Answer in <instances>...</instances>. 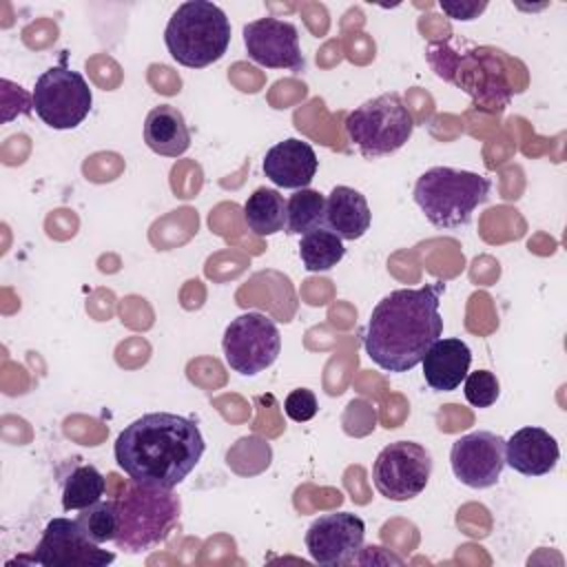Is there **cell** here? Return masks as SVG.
<instances>
[{
	"mask_svg": "<svg viewBox=\"0 0 567 567\" xmlns=\"http://www.w3.org/2000/svg\"><path fill=\"white\" fill-rule=\"evenodd\" d=\"M206 450L199 425L182 414L148 412L115 439L117 467L140 485L173 489L202 461Z\"/></svg>",
	"mask_w": 567,
	"mask_h": 567,
	"instance_id": "cell-1",
	"label": "cell"
},
{
	"mask_svg": "<svg viewBox=\"0 0 567 567\" xmlns=\"http://www.w3.org/2000/svg\"><path fill=\"white\" fill-rule=\"evenodd\" d=\"M443 281L421 288H396L374 308L363 330L365 354L385 372H408L421 363L430 346L443 334L439 312Z\"/></svg>",
	"mask_w": 567,
	"mask_h": 567,
	"instance_id": "cell-2",
	"label": "cell"
},
{
	"mask_svg": "<svg viewBox=\"0 0 567 567\" xmlns=\"http://www.w3.org/2000/svg\"><path fill=\"white\" fill-rule=\"evenodd\" d=\"M171 58L188 69H204L221 60L230 44V20L208 0L182 2L164 29Z\"/></svg>",
	"mask_w": 567,
	"mask_h": 567,
	"instance_id": "cell-3",
	"label": "cell"
},
{
	"mask_svg": "<svg viewBox=\"0 0 567 567\" xmlns=\"http://www.w3.org/2000/svg\"><path fill=\"white\" fill-rule=\"evenodd\" d=\"M117 505L115 547L126 554H142L157 547L179 520L182 501L173 489L140 485L131 481Z\"/></svg>",
	"mask_w": 567,
	"mask_h": 567,
	"instance_id": "cell-4",
	"label": "cell"
},
{
	"mask_svg": "<svg viewBox=\"0 0 567 567\" xmlns=\"http://www.w3.org/2000/svg\"><path fill=\"white\" fill-rule=\"evenodd\" d=\"M492 182L474 171L432 166L414 184L412 197L436 228H461L472 221L478 204L487 202Z\"/></svg>",
	"mask_w": 567,
	"mask_h": 567,
	"instance_id": "cell-5",
	"label": "cell"
},
{
	"mask_svg": "<svg viewBox=\"0 0 567 567\" xmlns=\"http://www.w3.org/2000/svg\"><path fill=\"white\" fill-rule=\"evenodd\" d=\"M343 126L359 153L368 159H377L408 144L414 120L399 93H381L350 111Z\"/></svg>",
	"mask_w": 567,
	"mask_h": 567,
	"instance_id": "cell-6",
	"label": "cell"
},
{
	"mask_svg": "<svg viewBox=\"0 0 567 567\" xmlns=\"http://www.w3.org/2000/svg\"><path fill=\"white\" fill-rule=\"evenodd\" d=\"M93 104V93L82 73L60 64L47 69L33 86L31 106L35 115L55 131L75 128L84 122Z\"/></svg>",
	"mask_w": 567,
	"mask_h": 567,
	"instance_id": "cell-7",
	"label": "cell"
},
{
	"mask_svg": "<svg viewBox=\"0 0 567 567\" xmlns=\"http://www.w3.org/2000/svg\"><path fill=\"white\" fill-rule=\"evenodd\" d=\"M221 350L230 370L255 377L277 361L281 334L277 323L264 312H244L226 326Z\"/></svg>",
	"mask_w": 567,
	"mask_h": 567,
	"instance_id": "cell-8",
	"label": "cell"
},
{
	"mask_svg": "<svg viewBox=\"0 0 567 567\" xmlns=\"http://www.w3.org/2000/svg\"><path fill=\"white\" fill-rule=\"evenodd\" d=\"M432 474L430 452L414 441H394L385 445L372 463V481L388 501H410L419 496Z\"/></svg>",
	"mask_w": 567,
	"mask_h": 567,
	"instance_id": "cell-9",
	"label": "cell"
},
{
	"mask_svg": "<svg viewBox=\"0 0 567 567\" xmlns=\"http://www.w3.org/2000/svg\"><path fill=\"white\" fill-rule=\"evenodd\" d=\"M115 560L113 551L93 543L78 520L51 518L29 556V563L42 567H104Z\"/></svg>",
	"mask_w": 567,
	"mask_h": 567,
	"instance_id": "cell-10",
	"label": "cell"
},
{
	"mask_svg": "<svg viewBox=\"0 0 567 567\" xmlns=\"http://www.w3.org/2000/svg\"><path fill=\"white\" fill-rule=\"evenodd\" d=\"M427 60L436 69L439 78L454 82L465 93H470L476 102L507 104L509 89H507L501 64H496L483 73H476L487 64L489 55H478V51H470V53L461 55L447 47H441V51L430 49Z\"/></svg>",
	"mask_w": 567,
	"mask_h": 567,
	"instance_id": "cell-11",
	"label": "cell"
},
{
	"mask_svg": "<svg viewBox=\"0 0 567 567\" xmlns=\"http://www.w3.org/2000/svg\"><path fill=\"white\" fill-rule=\"evenodd\" d=\"M365 540V523L352 512L323 514L306 532L310 558L326 567L354 563Z\"/></svg>",
	"mask_w": 567,
	"mask_h": 567,
	"instance_id": "cell-12",
	"label": "cell"
},
{
	"mask_svg": "<svg viewBox=\"0 0 567 567\" xmlns=\"http://www.w3.org/2000/svg\"><path fill=\"white\" fill-rule=\"evenodd\" d=\"M450 465L454 476L474 489H485L498 483L505 467V439L476 430L452 443Z\"/></svg>",
	"mask_w": 567,
	"mask_h": 567,
	"instance_id": "cell-13",
	"label": "cell"
},
{
	"mask_svg": "<svg viewBox=\"0 0 567 567\" xmlns=\"http://www.w3.org/2000/svg\"><path fill=\"white\" fill-rule=\"evenodd\" d=\"M244 47L252 62L266 69L303 71L306 60L299 47V31L292 22L266 16L244 24Z\"/></svg>",
	"mask_w": 567,
	"mask_h": 567,
	"instance_id": "cell-14",
	"label": "cell"
},
{
	"mask_svg": "<svg viewBox=\"0 0 567 567\" xmlns=\"http://www.w3.org/2000/svg\"><path fill=\"white\" fill-rule=\"evenodd\" d=\"M264 175L279 188H308L317 175L319 159L315 148L297 137L277 142L266 151Z\"/></svg>",
	"mask_w": 567,
	"mask_h": 567,
	"instance_id": "cell-15",
	"label": "cell"
},
{
	"mask_svg": "<svg viewBox=\"0 0 567 567\" xmlns=\"http://www.w3.org/2000/svg\"><path fill=\"white\" fill-rule=\"evenodd\" d=\"M558 458V443L543 427H520L505 441V465L523 476H545L556 467Z\"/></svg>",
	"mask_w": 567,
	"mask_h": 567,
	"instance_id": "cell-16",
	"label": "cell"
},
{
	"mask_svg": "<svg viewBox=\"0 0 567 567\" xmlns=\"http://www.w3.org/2000/svg\"><path fill=\"white\" fill-rule=\"evenodd\" d=\"M472 350L463 339L447 337L436 339L423 354V379L434 392L456 390L470 372Z\"/></svg>",
	"mask_w": 567,
	"mask_h": 567,
	"instance_id": "cell-17",
	"label": "cell"
},
{
	"mask_svg": "<svg viewBox=\"0 0 567 567\" xmlns=\"http://www.w3.org/2000/svg\"><path fill=\"white\" fill-rule=\"evenodd\" d=\"M372 224L368 199L350 186H334L326 197L323 226L339 235L343 241L361 239Z\"/></svg>",
	"mask_w": 567,
	"mask_h": 567,
	"instance_id": "cell-18",
	"label": "cell"
},
{
	"mask_svg": "<svg viewBox=\"0 0 567 567\" xmlns=\"http://www.w3.org/2000/svg\"><path fill=\"white\" fill-rule=\"evenodd\" d=\"M146 146L164 157H179L190 146V131L177 106H153L144 120Z\"/></svg>",
	"mask_w": 567,
	"mask_h": 567,
	"instance_id": "cell-19",
	"label": "cell"
},
{
	"mask_svg": "<svg viewBox=\"0 0 567 567\" xmlns=\"http://www.w3.org/2000/svg\"><path fill=\"white\" fill-rule=\"evenodd\" d=\"M246 226L259 235L268 237L286 228V199L277 188H257L244 202Z\"/></svg>",
	"mask_w": 567,
	"mask_h": 567,
	"instance_id": "cell-20",
	"label": "cell"
},
{
	"mask_svg": "<svg viewBox=\"0 0 567 567\" xmlns=\"http://www.w3.org/2000/svg\"><path fill=\"white\" fill-rule=\"evenodd\" d=\"M343 255H346L343 239L326 226H319L301 235L299 257L308 272H326L334 268L343 259Z\"/></svg>",
	"mask_w": 567,
	"mask_h": 567,
	"instance_id": "cell-21",
	"label": "cell"
},
{
	"mask_svg": "<svg viewBox=\"0 0 567 567\" xmlns=\"http://www.w3.org/2000/svg\"><path fill=\"white\" fill-rule=\"evenodd\" d=\"M104 476L95 465L82 463L75 465L62 485V509L64 512H80L104 496Z\"/></svg>",
	"mask_w": 567,
	"mask_h": 567,
	"instance_id": "cell-22",
	"label": "cell"
},
{
	"mask_svg": "<svg viewBox=\"0 0 567 567\" xmlns=\"http://www.w3.org/2000/svg\"><path fill=\"white\" fill-rule=\"evenodd\" d=\"M326 221V197L315 188H299L286 202V233L306 235L323 226Z\"/></svg>",
	"mask_w": 567,
	"mask_h": 567,
	"instance_id": "cell-23",
	"label": "cell"
},
{
	"mask_svg": "<svg viewBox=\"0 0 567 567\" xmlns=\"http://www.w3.org/2000/svg\"><path fill=\"white\" fill-rule=\"evenodd\" d=\"M78 525L97 545L113 543L117 536V505L115 501H97L78 514Z\"/></svg>",
	"mask_w": 567,
	"mask_h": 567,
	"instance_id": "cell-24",
	"label": "cell"
},
{
	"mask_svg": "<svg viewBox=\"0 0 567 567\" xmlns=\"http://www.w3.org/2000/svg\"><path fill=\"white\" fill-rule=\"evenodd\" d=\"M463 383H465V399L474 408H489L496 403V399L501 394L498 379L489 370L467 372Z\"/></svg>",
	"mask_w": 567,
	"mask_h": 567,
	"instance_id": "cell-25",
	"label": "cell"
},
{
	"mask_svg": "<svg viewBox=\"0 0 567 567\" xmlns=\"http://www.w3.org/2000/svg\"><path fill=\"white\" fill-rule=\"evenodd\" d=\"M319 410L317 396L312 390L308 388H297L292 390L286 401H284V412L288 414V419H292L295 423H306L310 421Z\"/></svg>",
	"mask_w": 567,
	"mask_h": 567,
	"instance_id": "cell-26",
	"label": "cell"
},
{
	"mask_svg": "<svg viewBox=\"0 0 567 567\" xmlns=\"http://www.w3.org/2000/svg\"><path fill=\"white\" fill-rule=\"evenodd\" d=\"M487 2H441V9L454 20H474Z\"/></svg>",
	"mask_w": 567,
	"mask_h": 567,
	"instance_id": "cell-27",
	"label": "cell"
}]
</instances>
